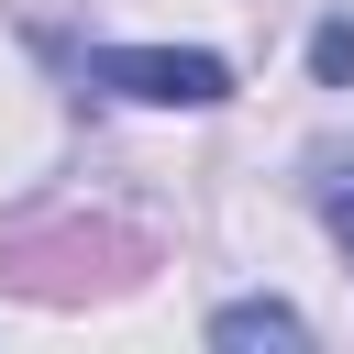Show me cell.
<instances>
[{
    "label": "cell",
    "instance_id": "obj_1",
    "mask_svg": "<svg viewBox=\"0 0 354 354\" xmlns=\"http://www.w3.org/2000/svg\"><path fill=\"white\" fill-rule=\"evenodd\" d=\"M144 266V243L133 232H111V221H77V210H44V221H11L0 232V277L22 288V299H100V288H122Z\"/></svg>",
    "mask_w": 354,
    "mask_h": 354
},
{
    "label": "cell",
    "instance_id": "obj_2",
    "mask_svg": "<svg viewBox=\"0 0 354 354\" xmlns=\"http://www.w3.org/2000/svg\"><path fill=\"white\" fill-rule=\"evenodd\" d=\"M88 77L122 88V100H155V111H210V100H232V66H221V55H188V44H100Z\"/></svg>",
    "mask_w": 354,
    "mask_h": 354
},
{
    "label": "cell",
    "instance_id": "obj_3",
    "mask_svg": "<svg viewBox=\"0 0 354 354\" xmlns=\"http://www.w3.org/2000/svg\"><path fill=\"white\" fill-rule=\"evenodd\" d=\"M210 343H299V310L243 299V310H221V321H210Z\"/></svg>",
    "mask_w": 354,
    "mask_h": 354
},
{
    "label": "cell",
    "instance_id": "obj_4",
    "mask_svg": "<svg viewBox=\"0 0 354 354\" xmlns=\"http://www.w3.org/2000/svg\"><path fill=\"white\" fill-rule=\"evenodd\" d=\"M310 66H321V77L343 88V77H354V22H321V44H310Z\"/></svg>",
    "mask_w": 354,
    "mask_h": 354
},
{
    "label": "cell",
    "instance_id": "obj_5",
    "mask_svg": "<svg viewBox=\"0 0 354 354\" xmlns=\"http://www.w3.org/2000/svg\"><path fill=\"white\" fill-rule=\"evenodd\" d=\"M332 232H343V254H354V177H332Z\"/></svg>",
    "mask_w": 354,
    "mask_h": 354
}]
</instances>
